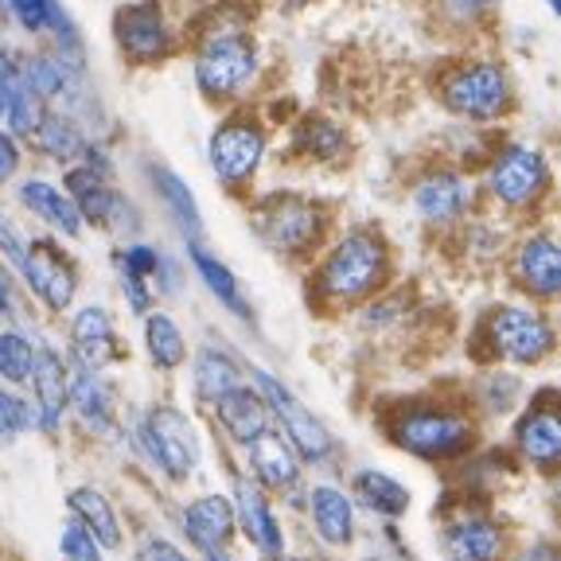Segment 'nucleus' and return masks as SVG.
Returning <instances> with one entry per match:
<instances>
[{
    "mask_svg": "<svg viewBox=\"0 0 561 561\" xmlns=\"http://www.w3.org/2000/svg\"><path fill=\"white\" fill-rule=\"evenodd\" d=\"M390 277V254L375 230H347L316 270V293L332 305H355Z\"/></svg>",
    "mask_w": 561,
    "mask_h": 561,
    "instance_id": "1",
    "label": "nucleus"
},
{
    "mask_svg": "<svg viewBox=\"0 0 561 561\" xmlns=\"http://www.w3.org/2000/svg\"><path fill=\"white\" fill-rule=\"evenodd\" d=\"M390 437L398 448L421 456V460H456L472 453L476 425L465 413L440 410V405H410L394 417Z\"/></svg>",
    "mask_w": 561,
    "mask_h": 561,
    "instance_id": "2",
    "label": "nucleus"
},
{
    "mask_svg": "<svg viewBox=\"0 0 561 561\" xmlns=\"http://www.w3.org/2000/svg\"><path fill=\"white\" fill-rule=\"evenodd\" d=\"M257 75V47L245 32H219L203 39L195 55V87L210 102H230Z\"/></svg>",
    "mask_w": 561,
    "mask_h": 561,
    "instance_id": "3",
    "label": "nucleus"
},
{
    "mask_svg": "<svg viewBox=\"0 0 561 561\" xmlns=\"http://www.w3.org/2000/svg\"><path fill=\"white\" fill-rule=\"evenodd\" d=\"M257 234L277 250V254L305 257L316 242H320V230H324V210L316 207L312 199H300V195H270L262 207L254 210Z\"/></svg>",
    "mask_w": 561,
    "mask_h": 561,
    "instance_id": "4",
    "label": "nucleus"
},
{
    "mask_svg": "<svg viewBox=\"0 0 561 561\" xmlns=\"http://www.w3.org/2000/svg\"><path fill=\"white\" fill-rule=\"evenodd\" d=\"M488 343L491 351L518 367H535L553 351V328L542 312L523 305H500L488 312Z\"/></svg>",
    "mask_w": 561,
    "mask_h": 561,
    "instance_id": "5",
    "label": "nucleus"
},
{
    "mask_svg": "<svg viewBox=\"0 0 561 561\" xmlns=\"http://www.w3.org/2000/svg\"><path fill=\"white\" fill-rule=\"evenodd\" d=\"M140 445L168 480H187L199 468V437L187 413H180L175 405L149 410V417L140 421Z\"/></svg>",
    "mask_w": 561,
    "mask_h": 561,
    "instance_id": "6",
    "label": "nucleus"
},
{
    "mask_svg": "<svg viewBox=\"0 0 561 561\" xmlns=\"http://www.w3.org/2000/svg\"><path fill=\"white\" fill-rule=\"evenodd\" d=\"M254 382H257V394H262L265 410L277 413L293 453H300L305 460H312V465H324L328 456L335 453V440H332V433L324 430V421L316 417V413H308L305 405L293 398L289 386L280 382V378H273L270 370L254 367Z\"/></svg>",
    "mask_w": 561,
    "mask_h": 561,
    "instance_id": "7",
    "label": "nucleus"
},
{
    "mask_svg": "<svg viewBox=\"0 0 561 561\" xmlns=\"http://www.w3.org/2000/svg\"><path fill=\"white\" fill-rule=\"evenodd\" d=\"M440 98L453 114L472 117V122H491L511 105V82L500 62H465L453 70L440 87Z\"/></svg>",
    "mask_w": 561,
    "mask_h": 561,
    "instance_id": "8",
    "label": "nucleus"
},
{
    "mask_svg": "<svg viewBox=\"0 0 561 561\" xmlns=\"http://www.w3.org/2000/svg\"><path fill=\"white\" fill-rule=\"evenodd\" d=\"M488 187L503 207H530L550 187V164L535 145H507L491 160Z\"/></svg>",
    "mask_w": 561,
    "mask_h": 561,
    "instance_id": "9",
    "label": "nucleus"
},
{
    "mask_svg": "<svg viewBox=\"0 0 561 561\" xmlns=\"http://www.w3.org/2000/svg\"><path fill=\"white\" fill-rule=\"evenodd\" d=\"M265 157V129L250 117H230L215 129L207 145V160H210V172L219 175V184L238 187L245 184L250 175L257 172Z\"/></svg>",
    "mask_w": 561,
    "mask_h": 561,
    "instance_id": "10",
    "label": "nucleus"
},
{
    "mask_svg": "<svg viewBox=\"0 0 561 561\" xmlns=\"http://www.w3.org/2000/svg\"><path fill=\"white\" fill-rule=\"evenodd\" d=\"M20 277L27 280V289L44 300L51 312H67L75 305V293H79V273L70 265V257L62 254L51 238H35L24 254V270Z\"/></svg>",
    "mask_w": 561,
    "mask_h": 561,
    "instance_id": "11",
    "label": "nucleus"
},
{
    "mask_svg": "<svg viewBox=\"0 0 561 561\" xmlns=\"http://www.w3.org/2000/svg\"><path fill=\"white\" fill-rule=\"evenodd\" d=\"M114 35H117V47L133 62H152L172 47V32H168L164 12H160L157 0H140V4H129V9L117 12Z\"/></svg>",
    "mask_w": 561,
    "mask_h": 561,
    "instance_id": "12",
    "label": "nucleus"
},
{
    "mask_svg": "<svg viewBox=\"0 0 561 561\" xmlns=\"http://www.w3.org/2000/svg\"><path fill=\"white\" fill-rule=\"evenodd\" d=\"M468 207H472V184H468L465 175L445 172V168L421 175L417 187H413V210H417L430 227L460 222Z\"/></svg>",
    "mask_w": 561,
    "mask_h": 561,
    "instance_id": "13",
    "label": "nucleus"
},
{
    "mask_svg": "<svg viewBox=\"0 0 561 561\" xmlns=\"http://www.w3.org/2000/svg\"><path fill=\"white\" fill-rule=\"evenodd\" d=\"M32 394H35V425L55 437L62 425V410H67V363L59 359V351L35 347V367H32Z\"/></svg>",
    "mask_w": 561,
    "mask_h": 561,
    "instance_id": "14",
    "label": "nucleus"
},
{
    "mask_svg": "<svg viewBox=\"0 0 561 561\" xmlns=\"http://www.w3.org/2000/svg\"><path fill=\"white\" fill-rule=\"evenodd\" d=\"M70 347H75V363L90 370H102L110 363H117L125 355L122 340L114 332V320L105 308H82L75 320H70Z\"/></svg>",
    "mask_w": 561,
    "mask_h": 561,
    "instance_id": "15",
    "label": "nucleus"
},
{
    "mask_svg": "<svg viewBox=\"0 0 561 561\" xmlns=\"http://www.w3.org/2000/svg\"><path fill=\"white\" fill-rule=\"evenodd\" d=\"M515 277L530 297L553 300L561 293V250L550 234H530L515 254Z\"/></svg>",
    "mask_w": 561,
    "mask_h": 561,
    "instance_id": "16",
    "label": "nucleus"
},
{
    "mask_svg": "<svg viewBox=\"0 0 561 561\" xmlns=\"http://www.w3.org/2000/svg\"><path fill=\"white\" fill-rule=\"evenodd\" d=\"M62 184H67V195L79 207L82 222H90V227H117L122 222L125 199L110 187L105 175L90 172V168H70Z\"/></svg>",
    "mask_w": 561,
    "mask_h": 561,
    "instance_id": "17",
    "label": "nucleus"
},
{
    "mask_svg": "<svg viewBox=\"0 0 561 561\" xmlns=\"http://www.w3.org/2000/svg\"><path fill=\"white\" fill-rule=\"evenodd\" d=\"M445 558L448 561H500L503 530L488 515L465 511L445 526Z\"/></svg>",
    "mask_w": 561,
    "mask_h": 561,
    "instance_id": "18",
    "label": "nucleus"
},
{
    "mask_svg": "<svg viewBox=\"0 0 561 561\" xmlns=\"http://www.w3.org/2000/svg\"><path fill=\"white\" fill-rule=\"evenodd\" d=\"M67 405H75V413L82 417V425L94 433H110L117 425L114 413V390L105 386V378L90 367L67 370Z\"/></svg>",
    "mask_w": 561,
    "mask_h": 561,
    "instance_id": "19",
    "label": "nucleus"
},
{
    "mask_svg": "<svg viewBox=\"0 0 561 561\" xmlns=\"http://www.w3.org/2000/svg\"><path fill=\"white\" fill-rule=\"evenodd\" d=\"M515 445L518 453L538 468V472H558L561 460V425L553 405H530L523 421L515 425Z\"/></svg>",
    "mask_w": 561,
    "mask_h": 561,
    "instance_id": "20",
    "label": "nucleus"
},
{
    "mask_svg": "<svg viewBox=\"0 0 561 561\" xmlns=\"http://www.w3.org/2000/svg\"><path fill=\"white\" fill-rule=\"evenodd\" d=\"M234 526H242V535L257 546L262 553H280L285 550V535H280V523L273 515L270 500H265L262 491L254 488L250 480H238V491H234Z\"/></svg>",
    "mask_w": 561,
    "mask_h": 561,
    "instance_id": "21",
    "label": "nucleus"
},
{
    "mask_svg": "<svg viewBox=\"0 0 561 561\" xmlns=\"http://www.w3.org/2000/svg\"><path fill=\"white\" fill-rule=\"evenodd\" d=\"M245 456H250V468L254 476L273 491H285L300 480V465H297V453L293 445L280 433L262 430L254 440H245Z\"/></svg>",
    "mask_w": 561,
    "mask_h": 561,
    "instance_id": "22",
    "label": "nucleus"
},
{
    "mask_svg": "<svg viewBox=\"0 0 561 561\" xmlns=\"http://www.w3.org/2000/svg\"><path fill=\"white\" fill-rule=\"evenodd\" d=\"M20 203L32 210L35 219H44L47 227L59 230V234H67V238L82 234V215L62 187L47 184V180H24V184H20Z\"/></svg>",
    "mask_w": 561,
    "mask_h": 561,
    "instance_id": "23",
    "label": "nucleus"
},
{
    "mask_svg": "<svg viewBox=\"0 0 561 561\" xmlns=\"http://www.w3.org/2000/svg\"><path fill=\"white\" fill-rule=\"evenodd\" d=\"M215 413H219V425L238 440V445H245V440H254L262 430H270V413H265L262 394L250 390L245 382L234 386V390H227V394L215 402Z\"/></svg>",
    "mask_w": 561,
    "mask_h": 561,
    "instance_id": "24",
    "label": "nucleus"
},
{
    "mask_svg": "<svg viewBox=\"0 0 561 561\" xmlns=\"http://www.w3.org/2000/svg\"><path fill=\"white\" fill-rule=\"evenodd\" d=\"M308 507H312L316 535L324 538L328 546H347L355 538V507H351V500L340 488H332V483L312 488Z\"/></svg>",
    "mask_w": 561,
    "mask_h": 561,
    "instance_id": "25",
    "label": "nucleus"
},
{
    "mask_svg": "<svg viewBox=\"0 0 561 561\" xmlns=\"http://www.w3.org/2000/svg\"><path fill=\"white\" fill-rule=\"evenodd\" d=\"M184 530L195 546H227L234 535V503L227 495H203L184 511Z\"/></svg>",
    "mask_w": 561,
    "mask_h": 561,
    "instance_id": "26",
    "label": "nucleus"
},
{
    "mask_svg": "<svg viewBox=\"0 0 561 561\" xmlns=\"http://www.w3.org/2000/svg\"><path fill=\"white\" fill-rule=\"evenodd\" d=\"M67 507H70V515L94 535L98 546H105V550H117V546H122V523H117L114 507H110V500H105L98 488H75Z\"/></svg>",
    "mask_w": 561,
    "mask_h": 561,
    "instance_id": "27",
    "label": "nucleus"
},
{
    "mask_svg": "<svg viewBox=\"0 0 561 561\" xmlns=\"http://www.w3.org/2000/svg\"><path fill=\"white\" fill-rule=\"evenodd\" d=\"M32 137H35V149L44 152L47 160H55V164H70V160H79L82 149H87V137L75 125V117L67 114H44Z\"/></svg>",
    "mask_w": 561,
    "mask_h": 561,
    "instance_id": "28",
    "label": "nucleus"
},
{
    "mask_svg": "<svg viewBox=\"0 0 561 561\" xmlns=\"http://www.w3.org/2000/svg\"><path fill=\"white\" fill-rule=\"evenodd\" d=\"M355 500H359L363 507L378 511V515L398 518L410 511V488H402L394 476L378 472V468H363V472L355 476Z\"/></svg>",
    "mask_w": 561,
    "mask_h": 561,
    "instance_id": "29",
    "label": "nucleus"
},
{
    "mask_svg": "<svg viewBox=\"0 0 561 561\" xmlns=\"http://www.w3.org/2000/svg\"><path fill=\"white\" fill-rule=\"evenodd\" d=\"M149 180H152V187H157L160 199H164V207L172 210V219L180 222V230H184L187 238H199L203 215H199V203H195L192 187H187L172 168H152Z\"/></svg>",
    "mask_w": 561,
    "mask_h": 561,
    "instance_id": "30",
    "label": "nucleus"
},
{
    "mask_svg": "<svg viewBox=\"0 0 561 561\" xmlns=\"http://www.w3.org/2000/svg\"><path fill=\"white\" fill-rule=\"evenodd\" d=\"M75 75H79V67L62 59L59 51H35L32 59L24 62V82H27V90H32L35 98H44V102H51V98L67 94L70 82H75Z\"/></svg>",
    "mask_w": 561,
    "mask_h": 561,
    "instance_id": "31",
    "label": "nucleus"
},
{
    "mask_svg": "<svg viewBox=\"0 0 561 561\" xmlns=\"http://www.w3.org/2000/svg\"><path fill=\"white\" fill-rule=\"evenodd\" d=\"M145 347L160 370H175L187 359V340L168 312H145Z\"/></svg>",
    "mask_w": 561,
    "mask_h": 561,
    "instance_id": "32",
    "label": "nucleus"
},
{
    "mask_svg": "<svg viewBox=\"0 0 561 561\" xmlns=\"http://www.w3.org/2000/svg\"><path fill=\"white\" fill-rule=\"evenodd\" d=\"M187 257H192V265H195V273L203 277V285H207V289L215 293V297H219L222 305L230 308V312L245 320V316H250V305L242 300V289H238L234 273H230L227 265L219 262V257L207 254V250H203V245H195V242L187 245Z\"/></svg>",
    "mask_w": 561,
    "mask_h": 561,
    "instance_id": "33",
    "label": "nucleus"
},
{
    "mask_svg": "<svg viewBox=\"0 0 561 561\" xmlns=\"http://www.w3.org/2000/svg\"><path fill=\"white\" fill-rule=\"evenodd\" d=\"M234 386H242V370H238V363L230 359L227 351H199V359H195V390H199L203 402H219Z\"/></svg>",
    "mask_w": 561,
    "mask_h": 561,
    "instance_id": "34",
    "label": "nucleus"
},
{
    "mask_svg": "<svg viewBox=\"0 0 561 561\" xmlns=\"http://www.w3.org/2000/svg\"><path fill=\"white\" fill-rule=\"evenodd\" d=\"M297 149L316 160H335L343 152V129L328 117H305L297 129Z\"/></svg>",
    "mask_w": 561,
    "mask_h": 561,
    "instance_id": "35",
    "label": "nucleus"
},
{
    "mask_svg": "<svg viewBox=\"0 0 561 561\" xmlns=\"http://www.w3.org/2000/svg\"><path fill=\"white\" fill-rule=\"evenodd\" d=\"M35 367V343L20 332H0V378L12 386H27Z\"/></svg>",
    "mask_w": 561,
    "mask_h": 561,
    "instance_id": "36",
    "label": "nucleus"
},
{
    "mask_svg": "<svg viewBox=\"0 0 561 561\" xmlns=\"http://www.w3.org/2000/svg\"><path fill=\"white\" fill-rule=\"evenodd\" d=\"M59 550H62V558H67V561H102V546L94 542V535H90V530L79 523V518L62 523V530H59Z\"/></svg>",
    "mask_w": 561,
    "mask_h": 561,
    "instance_id": "37",
    "label": "nucleus"
},
{
    "mask_svg": "<svg viewBox=\"0 0 561 561\" xmlns=\"http://www.w3.org/2000/svg\"><path fill=\"white\" fill-rule=\"evenodd\" d=\"M32 405L24 402L20 394H12V390H0V445H9V440H16L20 433H27V425H32Z\"/></svg>",
    "mask_w": 561,
    "mask_h": 561,
    "instance_id": "38",
    "label": "nucleus"
},
{
    "mask_svg": "<svg viewBox=\"0 0 561 561\" xmlns=\"http://www.w3.org/2000/svg\"><path fill=\"white\" fill-rule=\"evenodd\" d=\"M117 273H122V293H125V300H129L133 312H149L152 308L149 280L140 277V273H133L129 265H122V262H117Z\"/></svg>",
    "mask_w": 561,
    "mask_h": 561,
    "instance_id": "39",
    "label": "nucleus"
},
{
    "mask_svg": "<svg viewBox=\"0 0 561 561\" xmlns=\"http://www.w3.org/2000/svg\"><path fill=\"white\" fill-rule=\"evenodd\" d=\"M24 254H27V242L16 234V227H12L4 215H0V257L12 265V270H24Z\"/></svg>",
    "mask_w": 561,
    "mask_h": 561,
    "instance_id": "40",
    "label": "nucleus"
},
{
    "mask_svg": "<svg viewBox=\"0 0 561 561\" xmlns=\"http://www.w3.org/2000/svg\"><path fill=\"white\" fill-rule=\"evenodd\" d=\"M16 168H20L16 140H12V133H0V184H9L12 175H16Z\"/></svg>",
    "mask_w": 561,
    "mask_h": 561,
    "instance_id": "41",
    "label": "nucleus"
},
{
    "mask_svg": "<svg viewBox=\"0 0 561 561\" xmlns=\"http://www.w3.org/2000/svg\"><path fill=\"white\" fill-rule=\"evenodd\" d=\"M495 0H445V9L453 12L456 20H476V16H483V12L491 9Z\"/></svg>",
    "mask_w": 561,
    "mask_h": 561,
    "instance_id": "42",
    "label": "nucleus"
},
{
    "mask_svg": "<svg viewBox=\"0 0 561 561\" xmlns=\"http://www.w3.org/2000/svg\"><path fill=\"white\" fill-rule=\"evenodd\" d=\"M140 561H187V558L168 542H149L145 550H140Z\"/></svg>",
    "mask_w": 561,
    "mask_h": 561,
    "instance_id": "43",
    "label": "nucleus"
},
{
    "mask_svg": "<svg viewBox=\"0 0 561 561\" xmlns=\"http://www.w3.org/2000/svg\"><path fill=\"white\" fill-rule=\"evenodd\" d=\"M12 312H16V293H12L9 273L0 270V320H9Z\"/></svg>",
    "mask_w": 561,
    "mask_h": 561,
    "instance_id": "44",
    "label": "nucleus"
},
{
    "mask_svg": "<svg viewBox=\"0 0 561 561\" xmlns=\"http://www.w3.org/2000/svg\"><path fill=\"white\" fill-rule=\"evenodd\" d=\"M515 561H561L558 558V550H553L550 542H538V546H530V550H523Z\"/></svg>",
    "mask_w": 561,
    "mask_h": 561,
    "instance_id": "45",
    "label": "nucleus"
},
{
    "mask_svg": "<svg viewBox=\"0 0 561 561\" xmlns=\"http://www.w3.org/2000/svg\"><path fill=\"white\" fill-rule=\"evenodd\" d=\"M199 553H203V558H207V561H234V558H230V553H227V546H199Z\"/></svg>",
    "mask_w": 561,
    "mask_h": 561,
    "instance_id": "46",
    "label": "nucleus"
},
{
    "mask_svg": "<svg viewBox=\"0 0 561 561\" xmlns=\"http://www.w3.org/2000/svg\"><path fill=\"white\" fill-rule=\"evenodd\" d=\"M270 561H300V558H285V553H273Z\"/></svg>",
    "mask_w": 561,
    "mask_h": 561,
    "instance_id": "47",
    "label": "nucleus"
},
{
    "mask_svg": "<svg viewBox=\"0 0 561 561\" xmlns=\"http://www.w3.org/2000/svg\"><path fill=\"white\" fill-rule=\"evenodd\" d=\"M0 122H4V98H0Z\"/></svg>",
    "mask_w": 561,
    "mask_h": 561,
    "instance_id": "48",
    "label": "nucleus"
},
{
    "mask_svg": "<svg viewBox=\"0 0 561 561\" xmlns=\"http://www.w3.org/2000/svg\"><path fill=\"white\" fill-rule=\"evenodd\" d=\"M0 9H4V0H0Z\"/></svg>",
    "mask_w": 561,
    "mask_h": 561,
    "instance_id": "49",
    "label": "nucleus"
}]
</instances>
